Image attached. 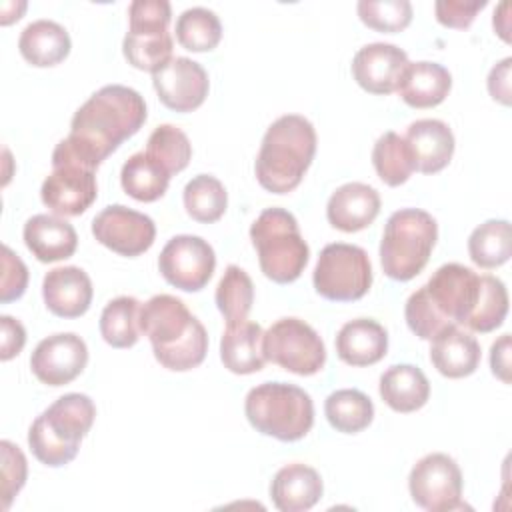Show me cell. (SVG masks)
I'll return each instance as SVG.
<instances>
[{
    "mask_svg": "<svg viewBox=\"0 0 512 512\" xmlns=\"http://www.w3.org/2000/svg\"><path fill=\"white\" fill-rule=\"evenodd\" d=\"M144 122L146 102L134 88L102 86L74 112L70 134L56 144L52 160H70L96 170Z\"/></svg>",
    "mask_w": 512,
    "mask_h": 512,
    "instance_id": "6da1fadb",
    "label": "cell"
},
{
    "mask_svg": "<svg viewBox=\"0 0 512 512\" xmlns=\"http://www.w3.org/2000/svg\"><path fill=\"white\" fill-rule=\"evenodd\" d=\"M140 330L148 336L154 358L174 372L200 366L208 352L206 328L180 298L170 294H156L142 304Z\"/></svg>",
    "mask_w": 512,
    "mask_h": 512,
    "instance_id": "7a4b0ae2",
    "label": "cell"
},
{
    "mask_svg": "<svg viewBox=\"0 0 512 512\" xmlns=\"http://www.w3.org/2000/svg\"><path fill=\"white\" fill-rule=\"evenodd\" d=\"M316 154V130L300 114L276 118L260 144L256 156V178L272 194L292 192L304 178Z\"/></svg>",
    "mask_w": 512,
    "mask_h": 512,
    "instance_id": "3957f363",
    "label": "cell"
},
{
    "mask_svg": "<svg viewBox=\"0 0 512 512\" xmlns=\"http://www.w3.org/2000/svg\"><path fill=\"white\" fill-rule=\"evenodd\" d=\"M96 418L90 396L70 392L54 400L30 426L28 446L36 460L50 468L72 462Z\"/></svg>",
    "mask_w": 512,
    "mask_h": 512,
    "instance_id": "277c9868",
    "label": "cell"
},
{
    "mask_svg": "<svg viewBox=\"0 0 512 512\" xmlns=\"http://www.w3.org/2000/svg\"><path fill=\"white\" fill-rule=\"evenodd\" d=\"M244 412L252 428L280 442L304 438L314 424V404L306 390L286 382L254 386L244 400Z\"/></svg>",
    "mask_w": 512,
    "mask_h": 512,
    "instance_id": "5b68a950",
    "label": "cell"
},
{
    "mask_svg": "<svg viewBox=\"0 0 512 512\" xmlns=\"http://www.w3.org/2000/svg\"><path fill=\"white\" fill-rule=\"evenodd\" d=\"M438 238V224L426 210L400 208L386 220L380 264L388 278L406 282L424 270Z\"/></svg>",
    "mask_w": 512,
    "mask_h": 512,
    "instance_id": "8992f818",
    "label": "cell"
},
{
    "mask_svg": "<svg viewBox=\"0 0 512 512\" xmlns=\"http://www.w3.org/2000/svg\"><path fill=\"white\" fill-rule=\"evenodd\" d=\"M250 240L258 252L260 270L278 284L294 282L306 268L310 248L292 212L266 208L250 226Z\"/></svg>",
    "mask_w": 512,
    "mask_h": 512,
    "instance_id": "52a82bcc",
    "label": "cell"
},
{
    "mask_svg": "<svg viewBox=\"0 0 512 512\" xmlns=\"http://www.w3.org/2000/svg\"><path fill=\"white\" fill-rule=\"evenodd\" d=\"M170 18L172 8L166 0H134L128 6L130 24L122 42L128 64L154 74L172 60L174 42L168 32Z\"/></svg>",
    "mask_w": 512,
    "mask_h": 512,
    "instance_id": "ba28073f",
    "label": "cell"
},
{
    "mask_svg": "<svg viewBox=\"0 0 512 512\" xmlns=\"http://www.w3.org/2000/svg\"><path fill=\"white\" fill-rule=\"evenodd\" d=\"M312 282L316 292L332 302L360 300L372 286V264L364 248L334 242L320 250Z\"/></svg>",
    "mask_w": 512,
    "mask_h": 512,
    "instance_id": "9c48e42d",
    "label": "cell"
},
{
    "mask_svg": "<svg viewBox=\"0 0 512 512\" xmlns=\"http://www.w3.org/2000/svg\"><path fill=\"white\" fill-rule=\"evenodd\" d=\"M262 352L266 360L298 376H312L326 364V346L322 338L300 318L276 320L264 332Z\"/></svg>",
    "mask_w": 512,
    "mask_h": 512,
    "instance_id": "30bf717a",
    "label": "cell"
},
{
    "mask_svg": "<svg viewBox=\"0 0 512 512\" xmlns=\"http://www.w3.org/2000/svg\"><path fill=\"white\" fill-rule=\"evenodd\" d=\"M462 472L456 460L444 452H432L420 458L408 476V490L416 506L430 512H448L464 508Z\"/></svg>",
    "mask_w": 512,
    "mask_h": 512,
    "instance_id": "8fae6325",
    "label": "cell"
},
{
    "mask_svg": "<svg viewBox=\"0 0 512 512\" xmlns=\"http://www.w3.org/2000/svg\"><path fill=\"white\" fill-rule=\"evenodd\" d=\"M422 288L448 326H466L480 296V274L450 262L442 264Z\"/></svg>",
    "mask_w": 512,
    "mask_h": 512,
    "instance_id": "7c38bea8",
    "label": "cell"
},
{
    "mask_svg": "<svg viewBox=\"0 0 512 512\" xmlns=\"http://www.w3.org/2000/svg\"><path fill=\"white\" fill-rule=\"evenodd\" d=\"M214 268L216 254L212 246L192 234L170 238L158 256V270L164 280L184 292L202 290L212 278Z\"/></svg>",
    "mask_w": 512,
    "mask_h": 512,
    "instance_id": "4fadbf2b",
    "label": "cell"
},
{
    "mask_svg": "<svg viewBox=\"0 0 512 512\" xmlns=\"http://www.w3.org/2000/svg\"><path fill=\"white\" fill-rule=\"evenodd\" d=\"M96 170L70 160H52L40 198L56 216H80L96 200Z\"/></svg>",
    "mask_w": 512,
    "mask_h": 512,
    "instance_id": "5bb4252c",
    "label": "cell"
},
{
    "mask_svg": "<svg viewBox=\"0 0 512 512\" xmlns=\"http://www.w3.org/2000/svg\"><path fill=\"white\" fill-rule=\"evenodd\" d=\"M94 238L120 256H140L156 238L154 220L122 204L106 206L92 220Z\"/></svg>",
    "mask_w": 512,
    "mask_h": 512,
    "instance_id": "9a60e30c",
    "label": "cell"
},
{
    "mask_svg": "<svg viewBox=\"0 0 512 512\" xmlns=\"http://www.w3.org/2000/svg\"><path fill=\"white\" fill-rule=\"evenodd\" d=\"M88 364L86 342L74 332H58L40 340L30 356L34 376L48 386L72 382Z\"/></svg>",
    "mask_w": 512,
    "mask_h": 512,
    "instance_id": "2e32d148",
    "label": "cell"
},
{
    "mask_svg": "<svg viewBox=\"0 0 512 512\" xmlns=\"http://www.w3.org/2000/svg\"><path fill=\"white\" fill-rule=\"evenodd\" d=\"M152 84L160 102L174 112L196 110L206 100L210 88L206 70L186 56H176L154 72Z\"/></svg>",
    "mask_w": 512,
    "mask_h": 512,
    "instance_id": "e0dca14e",
    "label": "cell"
},
{
    "mask_svg": "<svg viewBox=\"0 0 512 512\" xmlns=\"http://www.w3.org/2000/svg\"><path fill=\"white\" fill-rule=\"evenodd\" d=\"M408 64V54L388 42L362 46L352 58V76L370 94H392Z\"/></svg>",
    "mask_w": 512,
    "mask_h": 512,
    "instance_id": "ac0fdd59",
    "label": "cell"
},
{
    "mask_svg": "<svg viewBox=\"0 0 512 512\" xmlns=\"http://www.w3.org/2000/svg\"><path fill=\"white\" fill-rule=\"evenodd\" d=\"M92 294L90 276L78 266L52 268L42 280L44 304L60 318H78L86 314Z\"/></svg>",
    "mask_w": 512,
    "mask_h": 512,
    "instance_id": "d6986e66",
    "label": "cell"
},
{
    "mask_svg": "<svg viewBox=\"0 0 512 512\" xmlns=\"http://www.w3.org/2000/svg\"><path fill=\"white\" fill-rule=\"evenodd\" d=\"M404 140L414 160V170L434 174L446 168L454 154V134L450 126L436 118H422L408 126Z\"/></svg>",
    "mask_w": 512,
    "mask_h": 512,
    "instance_id": "ffe728a7",
    "label": "cell"
},
{
    "mask_svg": "<svg viewBox=\"0 0 512 512\" xmlns=\"http://www.w3.org/2000/svg\"><path fill=\"white\" fill-rule=\"evenodd\" d=\"M380 212V194L364 182L338 186L326 204L328 222L342 232H358L370 226Z\"/></svg>",
    "mask_w": 512,
    "mask_h": 512,
    "instance_id": "44dd1931",
    "label": "cell"
},
{
    "mask_svg": "<svg viewBox=\"0 0 512 512\" xmlns=\"http://www.w3.org/2000/svg\"><path fill=\"white\" fill-rule=\"evenodd\" d=\"M22 236L26 248L40 262L66 260L78 246L74 226L56 214H34L26 220Z\"/></svg>",
    "mask_w": 512,
    "mask_h": 512,
    "instance_id": "7402d4cb",
    "label": "cell"
},
{
    "mask_svg": "<svg viewBox=\"0 0 512 512\" xmlns=\"http://www.w3.org/2000/svg\"><path fill=\"white\" fill-rule=\"evenodd\" d=\"M324 492L320 474L306 464L292 462L282 466L270 484V496L280 512L310 510Z\"/></svg>",
    "mask_w": 512,
    "mask_h": 512,
    "instance_id": "603a6c76",
    "label": "cell"
},
{
    "mask_svg": "<svg viewBox=\"0 0 512 512\" xmlns=\"http://www.w3.org/2000/svg\"><path fill=\"white\" fill-rule=\"evenodd\" d=\"M388 350V332L372 318L346 322L336 334V354L350 366H370L380 362Z\"/></svg>",
    "mask_w": 512,
    "mask_h": 512,
    "instance_id": "cb8c5ba5",
    "label": "cell"
},
{
    "mask_svg": "<svg viewBox=\"0 0 512 512\" xmlns=\"http://www.w3.org/2000/svg\"><path fill=\"white\" fill-rule=\"evenodd\" d=\"M480 354L478 340L458 326L444 328L432 338L430 346V362L446 378L474 374L480 364Z\"/></svg>",
    "mask_w": 512,
    "mask_h": 512,
    "instance_id": "d4e9b609",
    "label": "cell"
},
{
    "mask_svg": "<svg viewBox=\"0 0 512 512\" xmlns=\"http://www.w3.org/2000/svg\"><path fill=\"white\" fill-rule=\"evenodd\" d=\"M452 88L450 72L438 62H408L400 82L398 94L412 108H432L444 102Z\"/></svg>",
    "mask_w": 512,
    "mask_h": 512,
    "instance_id": "484cf974",
    "label": "cell"
},
{
    "mask_svg": "<svg viewBox=\"0 0 512 512\" xmlns=\"http://www.w3.org/2000/svg\"><path fill=\"white\" fill-rule=\"evenodd\" d=\"M264 332L250 320L228 322L220 338V360L234 374H254L264 368Z\"/></svg>",
    "mask_w": 512,
    "mask_h": 512,
    "instance_id": "4316f807",
    "label": "cell"
},
{
    "mask_svg": "<svg viewBox=\"0 0 512 512\" xmlns=\"http://www.w3.org/2000/svg\"><path fill=\"white\" fill-rule=\"evenodd\" d=\"M70 46L66 28L46 18L30 22L18 38L22 58L38 68L60 64L70 54Z\"/></svg>",
    "mask_w": 512,
    "mask_h": 512,
    "instance_id": "83f0119b",
    "label": "cell"
},
{
    "mask_svg": "<svg viewBox=\"0 0 512 512\" xmlns=\"http://www.w3.org/2000/svg\"><path fill=\"white\" fill-rule=\"evenodd\" d=\"M382 400L394 412H416L430 398V382L418 366L394 364L380 376L378 384Z\"/></svg>",
    "mask_w": 512,
    "mask_h": 512,
    "instance_id": "f1b7e54d",
    "label": "cell"
},
{
    "mask_svg": "<svg viewBox=\"0 0 512 512\" xmlns=\"http://www.w3.org/2000/svg\"><path fill=\"white\" fill-rule=\"evenodd\" d=\"M122 188L138 202H154L164 196L170 174L146 150L132 154L120 172Z\"/></svg>",
    "mask_w": 512,
    "mask_h": 512,
    "instance_id": "f546056e",
    "label": "cell"
},
{
    "mask_svg": "<svg viewBox=\"0 0 512 512\" xmlns=\"http://www.w3.org/2000/svg\"><path fill=\"white\" fill-rule=\"evenodd\" d=\"M324 414L334 430L358 434L370 426L374 418V404L364 392L356 388H342L326 398Z\"/></svg>",
    "mask_w": 512,
    "mask_h": 512,
    "instance_id": "4dcf8cb0",
    "label": "cell"
},
{
    "mask_svg": "<svg viewBox=\"0 0 512 512\" xmlns=\"http://www.w3.org/2000/svg\"><path fill=\"white\" fill-rule=\"evenodd\" d=\"M140 308L134 296L110 300L100 314V334L112 348H130L140 338Z\"/></svg>",
    "mask_w": 512,
    "mask_h": 512,
    "instance_id": "1f68e13d",
    "label": "cell"
},
{
    "mask_svg": "<svg viewBox=\"0 0 512 512\" xmlns=\"http://www.w3.org/2000/svg\"><path fill=\"white\" fill-rule=\"evenodd\" d=\"M468 254L480 268H496L512 254V230L508 220H486L468 238Z\"/></svg>",
    "mask_w": 512,
    "mask_h": 512,
    "instance_id": "d6a6232c",
    "label": "cell"
},
{
    "mask_svg": "<svg viewBox=\"0 0 512 512\" xmlns=\"http://www.w3.org/2000/svg\"><path fill=\"white\" fill-rule=\"evenodd\" d=\"M184 208L196 222L210 224L222 218L228 206L224 184L210 174H198L184 186Z\"/></svg>",
    "mask_w": 512,
    "mask_h": 512,
    "instance_id": "836d02e7",
    "label": "cell"
},
{
    "mask_svg": "<svg viewBox=\"0 0 512 512\" xmlns=\"http://www.w3.org/2000/svg\"><path fill=\"white\" fill-rule=\"evenodd\" d=\"M372 164L378 178L388 186L404 184L414 172V160L404 136L384 132L372 148Z\"/></svg>",
    "mask_w": 512,
    "mask_h": 512,
    "instance_id": "e575fe53",
    "label": "cell"
},
{
    "mask_svg": "<svg viewBox=\"0 0 512 512\" xmlns=\"http://www.w3.org/2000/svg\"><path fill=\"white\" fill-rule=\"evenodd\" d=\"M214 298H216V306H218L220 314L224 316L226 324L246 320V316L254 304L252 278L240 266L230 264L224 270V274L216 286Z\"/></svg>",
    "mask_w": 512,
    "mask_h": 512,
    "instance_id": "d590c367",
    "label": "cell"
},
{
    "mask_svg": "<svg viewBox=\"0 0 512 512\" xmlns=\"http://www.w3.org/2000/svg\"><path fill=\"white\" fill-rule=\"evenodd\" d=\"M220 38V18L208 8H188L176 20V40L190 52H208L218 46Z\"/></svg>",
    "mask_w": 512,
    "mask_h": 512,
    "instance_id": "8d00e7d4",
    "label": "cell"
},
{
    "mask_svg": "<svg viewBox=\"0 0 512 512\" xmlns=\"http://www.w3.org/2000/svg\"><path fill=\"white\" fill-rule=\"evenodd\" d=\"M508 312V292L500 278L482 274L480 276V296L476 302V308L466 324L472 332H492L496 330Z\"/></svg>",
    "mask_w": 512,
    "mask_h": 512,
    "instance_id": "74e56055",
    "label": "cell"
},
{
    "mask_svg": "<svg viewBox=\"0 0 512 512\" xmlns=\"http://www.w3.org/2000/svg\"><path fill=\"white\" fill-rule=\"evenodd\" d=\"M146 152L160 162L168 174L182 172L192 158V144L188 136L174 124H160L152 130L146 142Z\"/></svg>",
    "mask_w": 512,
    "mask_h": 512,
    "instance_id": "f35d334b",
    "label": "cell"
},
{
    "mask_svg": "<svg viewBox=\"0 0 512 512\" xmlns=\"http://www.w3.org/2000/svg\"><path fill=\"white\" fill-rule=\"evenodd\" d=\"M360 20L378 32H400L412 20V4L408 0H360Z\"/></svg>",
    "mask_w": 512,
    "mask_h": 512,
    "instance_id": "ab89813d",
    "label": "cell"
},
{
    "mask_svg": "<svg viewBox=\"0 0 512 512\" xmlns=\"http://www.w3.org/2000/svg\"><path fill=\"white\" fill-rule=\"evenodd\" d=\"M2 448V508L8 510L14 496L20 492V488L26 482V458L18 446H14L10 440L0 442Z\"/></svg>",
    "mask_w": 512,
    "mask_h": 512,
    "instance_id": "60d3db41",
    "label": "cell"
},
{
    "mask_svg": "<svg viewBox=\"0 0 512 512\" xmlns=\"http://www.w3.org/2000/svg\"><path fill=\"white\" fill-rule=\"evenodd\" d=\"M28 286V268L10 246H2V276H0V302L8 304L18 300Z\"/></svg>",
    "mask_w": 512,
    "mask_h": 512,
    "instance_id": "b9f144b4",
    "label": "cell"
},
{
    "mask_svg": "<svg viewBox=\"0 0 512 512\" xmlns=\"http://www.w3.org/2000/svg\"><path fill=\"white\" fill-rule=\"evenodd\" d=\"M486 0H438L434 4L436 20L446 28H468Z\"/></svg>",
    "mask_w": 512,
    "mask_h": 512,
    "instance_id": "7bdbcfd3",
    "label": "cell"
},
{
    "mask_svg": "<svg viewBox=\"0 0 512 512\" xmlns=\"http://www.w3.org/2000/svg\"><path fill=\"white\" fill-rule=\"evenodd\" d=\"M0 328H2L0 358L6 362L10 358H14L16 354H20V350L24 348V344H26V330L12 316H0Z\"/></svg>",
    "mask_w": 512,
    "mask_h": 512,
    "instance_id": "ee69618b",
    "label": "cell"
},
{
    "mask_svg": "<svg viewBox=\"0 0 512 512\" xmlns=\"http://www.w3.org/2000/svg\"><path fill=\"white\" fill-rule=\"evenodd\" d=\"M510 64L512 58H504L488 74V92L504 106L510 104Z\"/></svg>",
    "mask_w": 512,
    "mask_h": 512,
    "instance_id": "f6af8a7d",
    "label": "cell"
},
{
    "mask_svg": "<svg viewBox=\"0 0 512 512\" xmlns=\"http://www.w3.org/2000/svg\"><path fill=\"white\" fill-rule=\"evenodd\" d=\"M490 368L494 376L510 384V334H502L490 348Z\"/></svg>",
    "mask_w": 512,
    "mask_h": 512,
    "instance_id": "bcb514c9",
    "label": "cell"
},
{
    "mask_svg": "<svg viewBox=\"0 0 512 512\" xmlns=\"http://www.w3.org/2000/svg\"><path fill=\"white\" fill-rule=\"evenodd\" d=\"M506 12H508V2H502L500 6H498V10H494V30L502 36V40H510V36H508V16H506Z\"/></svg>",
    "mask_w": 512,
    "mask_h": 512,
    "instance_id": "7dc6e473",
    "label": "cell"
}]
</instances>
